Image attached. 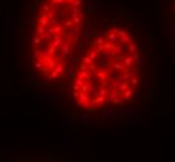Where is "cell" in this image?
<instances>
[{"mask_svg":"<svg viewBox=\"0 0 175 162\" xmlns=\"http://www.w3.org/2000/svg\"><path fill=\"white\" fill-rule=\"evenodd\" d=\"M0 162H76L63 156L54 155H23V156H12L0 158Z\"/></svg>","mask_w":175,"mask_h":162,"instance_id":"3","label":"cell"},{"mask_svg":"<svg viewBox=\"0 0 175 162\" xmlns=\"http://www.w3.org/2000/svg\"><path fill=\"white\" fill-rule=\"evenodd\" d=\"M95 0H31L18 22L16 81L36 92L61 94L90 38Z\"/></svg>","mask_w":175,"mask_h":162,"instance_id":"2","label":"cell"},{"mask_svg":"<svg viewBox=\"0 0 175 162\" xmlns=\"http://www.w3.org/2000/svg\"><path fill=\"white\" fill-rule=\"evenodd\" d=\"M171 5H173V33L175 36V0H171Z\"/></svg>","mask_w":175,"mask_h":162,"instance_id":"4","label":"cell"},{"mask_svg":"<svg viewBox=\"0 0 175 162\" xmlns=\"http://www.w3.org/2000/svg\"><path fill=\"white\" fill-rule=\"evenodd\" d=\"M156 89L155 40L131 10L99 14L66 87L58 96L74 122H134Z\"/></svg>","mask_w":175,"mask_h":162,"instance_id":"1","label":"cell"}]
</instances>
